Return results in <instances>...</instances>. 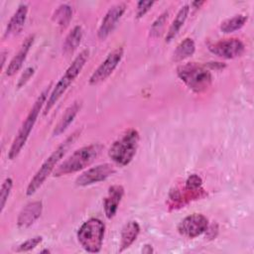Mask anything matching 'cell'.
I'll list each match as a JSON object with an SVG mask.
<instances>
[{"mask_svg":"<svg viewBox=\"0 0 254 254\" xmlns=\"http://www.w3.org/2000/svg\"><path fill=\"white\" fill-rule=\"evenodd\" d=\"M52 87V83H50L38 96V98L36 99L34 105L32 106L31 110L29 111L26 119L23 121L21 127L19 128L13 142L12 145L8 151V159L9 160H14L18 157V155L20 154V152L22 151L23 147L25 146L31 131L38 119V116L42 110V108L45 106L47 99L50 95V89Z\"/></svg>","mask_w":254,"mask_h":254,"instance_id":"1","label":"cell"},{"mask_svg":"<svg viewBox=\"0 0 254 254\" xmlns=\"http://www.w3.org/2000/svg\"><path fill=\"white\" fill-rule=\"evenodd\" d=\"M102 150L103 146L100 143H93L75 150L55 169L54 177L73 174L88 167L100 155Z\"/></svg>","mask_w":254,"mask_h":254,"instance_id":"2","label":"cell"},{"mask_svg":"<svg viewBox=\"0 0 254 254\" xmlns=\"http://www.w3.org/2000/svg\"><path fill=\"white\" fill-rule=\"evenodd\" d=\"M78 135H79L78 131L72 133L64 142H62L58 146V148L46 159V161L42 164L40 169L37 171L35 176L31 179L30 183L28 184V187L26 189V194L28 196L33 195L43 186V184L48 179V177L52 173H54L56 166L61 161V159L64 156L67 149L72 145V143L75 141Z\"/></svg>","mask_w":254,"mask_h":254,"instance_id":"3","label":"cell"},{"mask_svg":"<svg viewBox=\"0 0 254 254\" xmlns=\"http://www.w3.org/2000/svg\"><path fill=\"white\" fill-rule=\"evenodd\" d=\"M89 56V51L88 50H83L79 53L78 56L72 61L70 65L66 68L63 76L59 79L53 90L51 91L47 102L44 106V111L43 114L47 115L50 110L55 106V104L58 102V100L63 96V94L66 91L68 86L73 82V80L77 77V75L80 73L82 70L87 59Z\"/></svg>","mask_w":254,"mask_h":254,"instance_id":"4","label":"cell"},{"mask_svg":"<svg viewBox=\"0 0 254 254\" xmlns=\"http://www.w3.org/2000/svg\"><path fill=\"white\" fill-rule=\"evenodd\" d=\"M177 74L185 84L196 93L207 90L212 83V75L206 65L188 63L178 66Z\"/></svg>","mask_w":254,"mask_h":254,"instance_id":"5","label":"cell"},{"mask_svg":"<svg viewBox=\"0 0 254 254\" xmlns=\"http://www.w3.org/2000/svg\"><path fill=\"white\" fill-rule=\"evenodd\" d=\"M140 135L136 129L127 130L110 146L108 150L109 158L120 167L127 166L136 155Z\"/></svg>","mask_w":254,"mask_h":254,"instance_id":"6","label":"cell"},{"mask_svg":"<svg viewBox=\"0 0 254 254\" xmlns=\"http://www.w3.org/2000/svg\"><path fill=\"white\" fill-rule=\"evenodd\" d=\"M104 232V223L98 218L91 217L79 226L76 237L86 252L98 253L102 248Z\"/></svg>","mask_w":254,"mask_h":254,"instance_id":"7","label":"cell"},{"mask_svg":"<svg viewBox=\"0 0 254 254\" xmlns=\"http://www.w3.org/2000/svg\"><path fill=\"white\" fill-rule=\"evenodd\" d=\"M124 54L123 48H117L113 50L106 59L98 65V67L92 72V74L89 77V84L90 85H96L100 82L104 81L107 77L111 75V73L115 70L117 65L122 60Z\"/></svg>","mask_w":254,"mask_h":254,"instance_id":"8","label":"cell"},{"mask_svg":"<svg viewBox=\"0 0 254 254\" xmlns=\"http://www.w3.org/2000/svg\"><path fill=\"white\" fill-rule=\"evenodd\" d=\"M116 173V169L112 164L104 163L95 167L89 168L81 173L75 180V185L78 187H87L102 181H105Z\"/></svg>","mask_w":254,"mask_h":254,"instance_id":"9","label":"cell"},{"mask_svg":"<svg viewBox=\"0 0 254 254\" xmlns=\"http://www.w3.org/2000/svg\"><path fill=\"white\" fill-rule=\"evenodd\" d=\"M208 219L201 213H192L186 216L178 225V231L181 235L188 238H195L206 232L208 228Z\"/></svg>","mask_w":254,"mask_h":254,"instance_id":"10","label":"cell"},{"mask_svg":"<svg viewBox=\"0 0 254 254\" xmlns=\"http://www.w3.org/2000/svg\"><path fill=\"white\" fill-rule=\"evenodd\" d=\"M208 50L219 58L230 60L240 57L245 51V46L241 40L237 38H231L221 40L209 45Z\"/></svg>","mask_w":254,"mask_h":254,"instance_id":"11","label":"cell"},{"mask_svg":"<svg viewBox=\"0 0 254 254\" xmlns=\"http://www.w3.org/2000/svg\"><path fill=\"white\" fill-rule=\"evenodd\" d=\"M125 10H126L125 3H117L107 11L97 31V37L99 40L101 41L105 40L112 33L118 21L124 14Z\"/></svg>","mask_w":254,"mask_h":254,"instance_id":"12","label":"cell"},{"mask_svg":"<svg viewBox=\"0 0 254 254\" xmlns=\"http://www.w3.org/2000/svg\"><path fill=\"white\" fill-rule=\"evenodd\" d=\"M43 211L42 201L36 200L27 203L20 211L17 218V226L20 229H27L35 223Z\"/></svg>","mask_w":254,"mask_h":254,"instance_id":"13","label":"cell"},{"mask_svg":"<svg viewBox=\"0 0 254 254\" xmlns=\"http://www.w3.org/2000/svg\"><path fill=\"white\" fill-rule=\"evenodd\" d=\"M34 40H35V35H29L23 42V44L21 45L19 51L17 52V54L12 58V60L10 61L7 68H6V75L7 76H12L14 75L17 71H19V69L22 67L28 53L30 52L33 44H34Z\"/></svg>","mask_w":254,"mask_h":254,"instance_id":"14","label":"cell"},{"mask_svg":"<svg viewBox=\"0 0 254 254\" xmlns=\"http://www.w3.org/2000/svg\"><path fill=\"white\" fill-rule=\"evenodd\" d=\"M123 195H124V188L122 186L113 185L109 187L108 193L103 199L104 212L108 219H111L116 214L119 203Z\"/></svg>","mask_w":254,"mask_h":254,"instance_id":"15","label":"cell"},{"mask_svg":"<svg viewBox=\"0 0 254 254\" xmlns=\"http://www.w3.org/2000/svg\"><path fill=\"white\" fill-rule=\"evenodd\" d=\"M28 5L26 3H22L18 6L17 10L15 11V13L13 14V16L10 18L6 30H5V34L4 37H11V36H15L18 35L26 22V18H27V14H28Z\"/></svg>","mask_w":254,"mask_h":254,"instance_id":"16","label":"cell"},{"mask_svg":"<svg viewBox=\"0 0 254 254\" xmlns=\"http://www.w3.org/2000/svg\"><path fill=\"white\" fill-rule=\"evenodd\" d=\"M80 108H81V101L76 100L72 104H70L64 110L61 119L59 120V122L55 126L54 131H53V135L54 136H60L62 133H64L67 129V127L71 124V122L73 121V119L77 115Z\"/></svg>","mask_w":254,"mask_h":254,"instance_id":"17","label":"cell"},{"mask_svg":"<svg viewBox=\"0 0 254 254\" xmlns=\"http://www.w3.org/2000/svg\"><path fill=\"white\" fill-rule=\"evenodd\" d=\"M140 233V225L137 221L131 220L128 221L121 230L120 235V249L119 251L122 252L129 248L134 241L137 239L138 235Z\"/></svg>","mask_w":254,"mask_h":254,"instance_id":"18","label":"cell"},{"mask_svg":"<svg viewBox=\"0 0 254 254\" xmlns=\"http://www.w3.org/2000/svg\"><path fill=\"white\" fill-rule=\"evenodd\" d=\"M189 13H190V5L186 4L183 7H181V9L177 13L175 19L173 20V22H172V24H171V26H170V28L167 32V36H166V42L167 43L171 42L177 36L179 31L181 30V28L185 24Z\"/></svg>","mask_w":254,"mask_h":254,"instance_id":"19","label":"cell"},{"mask_svg":"<svg viewBox=\"0 0 254 254\" xmlns=\"http://www.w3.org/2000/svg\"><path fill=\"white\" fill-rule=\"evenodd\" d=\"M82 39V28L80 26H74L71 31L65 37L63 45V52L65 55L72 54L79 46Z\"/></svg>","mask_w":254,"mask_h":254,"instance_id":"20","label":"cell"},{"mask_svg":"<svg viewBox=\"0 0 254 254\" xmlns=\"http://www.w3.org/2000/svg\"><path fill=\"white\" fill-rule=\"evenodd\" d=\"M195 52V44L192 39L186 38L176 48L173 54V61L176 63L182 62L193 55Z\"/></svg>","mask_w":254,"mask_h":254,"instance_id":"21","label":"cell"},{"mask_svg":"<svg viewBox=\"0 0 254 254\" xmlns=\"http://www.w3.org/2000/svg\"><path fill=\"white\" fill-rule=\"evenodd\" d=\"M72 18V9L67 4H61L53 15V21L61 28H65Z\"/></svg>","mask_w":254,"mask_h":254,"instance_id":"22","label":"cell"},{"mask_svg":"<svg viewBox=\"0 0 254 254\" xmlns=\"http://www.w3.org/2000/svg\"><path fill=\"white\" fill-rule=\"evenodd\" d=\"M247 16L239 14V15H235L225 21H223L220 25V30L221 32L225 33V34H229L232 32H235L237 30H240L245 23L247 22Z\"/></svg>","mask_w":254,"mask_h":254,"instance_id":"23","label":"cell"},{"mask_svg":"<svg viewBox=\"0 0 254 254\" xmlns=\"http://www.w3.org/2000/svg\"><path fill=\"white\" fill-rule=\"evenodd\" d=\"M12 188H13V180L11 178H6L2 183L1 190H0V211L1 212H3L5 208V205L11 193Z\"/></svg>","mask_w":254,"mask_h":254,"instance_id":"24","label":"cell"},{"mask_svg":"<svg viewBox=\"0 0 254 254\" xmlns=\"http://www.w3.org/2000/svg\"><path fill=\"white\" fill-rule=\"evenodd\" d=\"M167 19H168V12H164L154 21V23L151 26V30H150V34L153 37H158L159 35H161V33L165 27V24L167 22Z\"/></svg>","mask_w":254,"mask_h":254,"instance_id":"25","label":"cell"},{"mask_svg":"<svg viewBox=\"0 0 254 254\" xmlns=\"http://www.w3.org/2000/svg\"><path fill=\"white\" fill-rule=\"evenodd\" d=\"M43 241V236L41 235H38V236H35V237H32L26 241H24L23 243H21L16 251L17 252H28L32 249H34L35 247H37L41 242Z\"/></svg>","mask_w":254,"mask_h":254,"instance_id":"26","label":"cell"},{"mask_svg":"<svg viewBox=\"0 0 254 254\" xmlns=\"http://www.w3.org/2000/svg\"><path fill=\"white\" fill-rule=\"evenodd\" d=\"M201 184H202V181H201L200 177H198L195 174L190 175L186 181V190H188L190 191H194L195 190L200 189Z\"/></svg>","mask_w":254,"mask_h":254,"instance_id":"27","label":"cell"},{"mask_svg":"<svg viewBox=\"0 0 254 254\" xmlns=\"http://www.w3.org/2000/svg\"><path fill=\"white\" fill-rule=\"evenodd\" d=\"M154 4H155L154 1H143V0L139 1L136 7V18L140 19L144 17L145 14L153 7Z\"/></svg>","mask_w":254,"mask_h":254,"instance_id":"28","label":"cell"},{"mask_svg":"<svg viewBox=\"0 0 254 254\" xmlns=\"http://www.w3.org/2000/svg\"><path fill=\"white\" fill-rule=\"evenodd\" d=\"M34 72H35L34 67H32V66L27 67V68L24 70V72L22 73V75L20 76V78H19V80H18V83H17V86L20 88V87H22L23 85H25L26 82L33 76Z\"/></svg>","mask_w":254,"mask_h":254,"instance_id":"29","label":"cell"},{"mask_svg":"<svg viewBox=\"0 0 254 254\" xmlns=\"http://www.w3.org/2000/svg\"><path fill=\"white\" fill-rule=\"evenodd\" d=\"M142 252H143V253H146V254H150V253L154 252L152 245H149V244L144 245V247H143V249H142Z\"/></svg>","mask_w":254,"mask_h":254,"instance_id":"30","label":"cell"},{"mask_svg":"<svg viewBox=\"0 0 254 254\" xmlns=\"http://www.w3.org/2000/svg\"><path fill=\"white\" fill-rule=\"evenodd\" d=\"M205 2L204 1H193L190 3V5L193 7V8H200Z\"/></svg>","mask_w":254,"mask_h":254,"instance_id":"31","label":"cell"},{"mask_svg":"<svg viewBox=\"0 0 254 254\" xmlns=\"http://www.w3.org/2000/svg\"><path fill=\"white\" fill-rule=\"evenodd\" d=\"M6 55H7V52L6 51H2L1 52V57H2V62H1V67L3 68L4 65H5V61H6Z\"/></svg>","mask_w":254,"mask_h":254,"instance_id":"32","label":"cell"},{"mask_svg":"<svg viewBox=\"0 0 254 254\" xmlns=\"http://www.w3.org/2000/svg\"><path fill=\"white\" fill-rule=\"evenodd\" d=\"M42 252H48V253H50V250H47V249H46V250H43Z\"/></svg>","mask_w":254,"mask_h":254,"instance_id":"33","label":"cell"}]
</instances>
